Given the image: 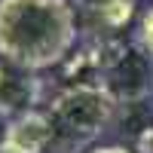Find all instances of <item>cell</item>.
<instances>
[{
    "instance_id": "7a4b0ae2",
    "label": "cell",
    "mask_w": 153,
    "mask_h": 153,
    "mask_svg": "<svg viewBox=\"0 0 153 153\" xmlns=\"http://www.w3.org/2000/svg\"><path fill=\"white\" fill-rule=\"evenodd\" d=\"M120 101L104 86H65L49 101V120L55 126V150L71 153L107 129L117 117Z\"/></svg>"
},
{
    "instance_id": "5b68a950",
    "label": "cell",
    "mask_w": 153,
    "mask_h": 153,
    "mask_svg": "<svg viewBox=\"0 0 153 153\" xmlns=\"http://www.w3.org/2000/svg\"><path fill=\"white\" fill-rule=\"evenodd\" d=\"M55 144V126L49 113L28 110L12 117L0 138V153H43Z\"/></svg>"
},
{
    "instance_id": "3957f363",
    "label": "cell",
    "mask_w": 153,
    "mask_h": 153,
    "mask_svg": "<svg viewBox=\"0 0 153 153\" xmlns=\"http://www.w3.org/2000/svg\"><path fill=\"white\" fill-rule=\"evenodd\" d=\"M153 58L138 43H123L120 37H107L104 61V89L120 101H147L153 95Z\"/></svg>"
},
{
    "instance_id": "277c9868",
    "label": "cell",
    "mask_w": 153,
    "mask_h": 153,
    "mask_svg": "<svg viewBox=\"0 0 153 153\" xmlns=\"http://www.w3.org/2000/svg\"><path fill=\"white\" fill-rule=\"evenodd\" d=\"M138 0H74V16H76V31L104 40L117 37L135 16Z\"/></svg>"
},
{
    "instance_id": "52a82bcc",
    "label": "cell",
    "mask_w": 153,
    "mask_h": 153,
    "mask_svg": "<svg viewBox=\"0 0 153 153\" xmlns=\"http://www.w3.org/2000/svg\"><path fill=\"white\" fill-rule=\"evenodd\" d=\"M138 46L153 58V9H147L141 16V25H138Z\"/></svg>"
},
{
    "instance_id": "6da1fadb",
    "label": "cell",
    "mask_w": 153,
    "mask_h": 153,
    "mask_svg": "<svg viewBox=\"0 0 153 153\" xmlns=\"http://www.w3.org/2000/svg\"><path fill=\"white\" fill-rule=\"evenodd\" d=\"M71 0H0V58L25 71L61 65L76 40Z\"/></svg>"
},
{
    "instance_id": "8992f818",
    "label": "cell",
    "mask_w": 153,
    "mask_h": 153,
    "mask_svg": "<svg viewBox=\"0 0 153 153\" xmlns=\"http://www.w3.org/2000/svg\"><path fill=\"white\" fill-rule=\"evenodd\" d=\"M43 98V80L34 71L16 68L0 58V117L12 120L19 113H28Z\"/></svg>"
},
{
    "instance_id": "ba28073f",
    "label": "cell",
    "mask_w": 153,
    "mask_h": 153,
    "mask_svg": "<svg viewBox=\"0 0 153 153\" xmlns=\"http://www.w3.org/2000/svg\"><path fill=\"white\" fill-rule=\"evenodd\" d=\"M89 153H135L129 147H120V144H113V147H95V150H89Z\"/></svg>"
}]
</instances>
